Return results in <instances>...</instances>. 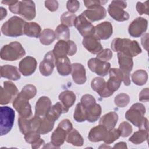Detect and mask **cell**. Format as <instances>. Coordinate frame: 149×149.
<instances>
[{
  "label": "cell",
  "mask_w": 149,
  "mask_h": 149,
  "mask_svg": "<svg viewBox=\"0 0 149 149\" xmlns=\"http://www.w3.org/2000/svg\"><path fill=\"white\" fill-rule=\"evenodd\" d=\"M111 47L115 52H120L131 57L136 56L141 52V49L137 41L129 38H114Z\"/></svg>",
  "instance_id": "1"
},
{
  "label": "cell",
  "mask_w": 149,
  "mask_h": 149,
  "mask_svg": "<svg viewBox=\"0 0 149 149\" xmlns=\"http://www.w3.org/2000/svg\"><path fill=\"white\" fill-rule=\"evenodd\" d=\"M146 108L141 103H135L125 113V118L133 125L140 128H148V119L144 117Z\"/></svg>",
  "instance_id": "2"
},
{
  "label": "cell",
  "mask_w": 149,
  "mask_h": 149,
  "mask_svg": "<svg viewBox=\"0 0 149 149\" xmlns=\"http://www.w3.org/2000/svg\"><path fill=\"white\" fill-rule=\"evenodd\" d=\"M26 23V22L23 19L13 16L2 24L1 31L6 36L19 37L24 34V29Z\"/></svg>",
  "instance_id": "3"
},
{
  "label": "cell",
  "mask_w": 149,
  "mask_h": 149,
  "mask_svg": "<svg viewBox=\"0 0 149 149\" xmlns=\"http://www.w3.org/2000/svg\"><path fill=\"white\" fill-rule=\"evenodd\" d=\"M73 129L71 122L65 119L58 124L56 129L52 132L51 136V143L55 148H59L66 140L67 135Z\"/></svg>",
  "instance_id": "4"
},
{
  "label": "cell",
  "mask_w": 149,
  "mask_h": 149,
  "mask_svg": "<svg viewBox=\"0 0 149 149\" xmlns=\"http://www.w3.org/2000/svg\"><path fill=\"white\" fill-rule=\"evenodd\" d=\"M9 10L15 14H19L27 20L34 19L36 15V5L32 1H21L9 6Z\"/></svg>",
  "instance_id": "5"
},
{
  "label": "cell",
  "mask_w": 149,
  "mask_h": 149,
  "mask_svg": "<svg viewBox=\"0 0 149 149\" xmlns=\"http://www.w3.org/2000/svg\"><path fill=\"white\" fill-rule=\"evenodd\" d=\"M25 54L26 51L22 44L17 41H13L1 48L0 57L5 61H13L20 59Z\"/></svg>",
  "instance_id": "6"
},
{
  "label": "cell",
  "mask_w": 149,
  "mask_h": 149,
  "mask_svg": "<svg viewBox=\"0 0 149 149\" xmlns=\"http://www.w3.org/2000/svg\"><path fill=\"white\" fill-rule=\"evenodd\" d=\"M14 110L8 106L0 107V132L1 136L8 133L12 129L15 120Z\"/></svg>",
  "instance_id": "7"
},
{
  "label": "cell",
  "mask_w": 149,
  "mask_h": 149,
  "mask_svg": "<svg viewBox=\"0 0 149 149\" xmlns=\"http://www.w3.org/2000/svg\"><path fill=\"white\" fill-rule=\"evenodd\" d=\"M29 97L21 91L19 93L13 101L12 105L19 113V116L24 118H31L33 117L31 105L29 102Z\"/></svg>",
  "instance_id": "8"
},
{
  "label": "cell",
  "mask_w": 149,
  "mask_h": 149,
  "mask_svg": "<svg viewBox=\"0 0 149 149\" xmlns=\"http://www.w3.org/2000/svg\"><path fill=\"white\" fill-rule=\"evenodd\" d=\"M127 6V2L124 1H112L108 6V12L115 20L124 22L129 19V13L124 10Z\"/></svg>",
  "instance_id": "9"
},
{
  "label": "cell",
  "mask_w": 149,
  "mask_h": 149,
  "mask_svg": "<svg viewBox=\"0 0 149 149\" xmlns=\"http://www.w3.org/2000/svg\"><path fill=\"white\" fill-rule=\"evenodd\" d=\"M77 51V46L72 40H59L54 46L52 52L55 59L69 56H73Z\"/></svg>",
  "instance_id": "10"
},
{
  "label": "cell",
  "mask_w": 149,
  "mask_h": 149,
  "mask_svg": "<svg viewBox=\"0 0 149 149\" xmlns=\"http://www.w3.org/2000/svg\"><path fill=\"white\" fill-rule=\"evenodd\" d=\"M18 94V89L13 82L4 81L3 87L0 88V104L6 105L13 101Z\"/></svg>",
  "instance_id": "11"
},
{
  "label": "cell",
  "mask_w": 149,
  "mask_h": 149,
  "mask_svg": "<svg viewBox=\"0 0 149 149\" xmlns=\"http://www.w3.org/2000/svg\"><path fill=\"white\" fill-rule=\"evenodd\" d=\"M117 56L119 65V69L122 71L124 76L123 81L125 86H128L130 84V73L132 71L133 66L132 57L120 52H118Z\"/></svg>",
  "instance_id": "12"
},
{
  "label": "cell",
  "mask_w": 149,
  "mask_h": 149,
  "mask_svg": "<svg viewBox=\"0 0 149 149\" xmlns=\"http://www.w3.org/2000/svg\"><path fill=\"white\" fill-rule=\"evenodd\" d=\"M87 66L91 72L102 77L108 73L111 68L110 63L101 61L97 58L90 59L87 62Z\"/></svg>",
  "instance_id": "13"
},
{
  "label": "cell",
  "mask_w": 149,
  "mask_h": 149,
  "mask_svg": "<svg viewBox=\"0 0 149 149\" xmlns=\"http://www.w3.org/2000/svg\"><path fill=\"white\" fill-rule=\"evenodd\" d=\"M74 26L83 37L94 34L95 27L81 13L76 17Z\"/></svg>",
  "instance_id": "14"
},
{
  "label": "cell",
  "mask_w": 149,
  "mask_h": 149,
  "mask_svg": "<svg viewBox=\"0 0 149 149\" xmlns=\"http://www.w3.org/2000/svg\"><path fill=\"white\" fill-rule=\"evenodd\" d=\"M148 26V21L141 17L135 19L129 24L128 31L129 34L133 37H139L144 33Z\"/></svg>",
  "instance_id": "15"
},
{
  "label": "cell",
  "mask_w": 149,
  "mask_h": 149,
  "mask_svg": "<svg viewBox=\"0 0 149 149\" xmlns=\"http://www.w3.org/2000/svg\"><path fill=\"white\" fill-rule=\"evenodd\" d=\"M55 62L56 59L52 51L47 52L39 65V70L41 74L44 76L51 75L55 66Z\"/></svg>",
  "instance_id": "16"
},
{
  "label": "cell",
  "mask_w": 149,
  "mask_h": 149,
  "mask_svg": "<svg viewBox=\"0 0 149 149\" xmlns=\"http://www.w3.org/2000/svg\"><path fill=\"white\" fill-rule=\"evenodd\" d=\"M109 79L107 82L108 88L115 92L120 87L122 81H123L124 76L122 71L118 68H111L109 70Z\"/></svg>",
  "instance_id": "17"
},
{
  "label": "cell",
  "mask_w": 149,
  "mask_h": 149,
  "mask_svg": "<svg viewBox=\"0 0 149 149\" xmlns=\"http://www.w3.org/2000/svg\"><path fill=\"white\" fill-rule=\"evenodd\" d=\"M91 87L102 98L109 97L113 94L108 88L107 82L102 77H97L93 79L91 82Z\"/></svg>",
  "instance_id": "18"
},
{
  "label": "cell",
  "mask_w": 149,
  "mask_h": 149,
  "mask_svg": "<svg viewBox=\"0 0 149 149\" xmlns=\"http://www.w3.org/2000/svg\"><path fill=\"white\" fill-rule=\"evenodd\" d=\"M82 44L87 50L93 54H98L103 49L100 40H99L94 34L84 37Z\"/></svg>",
  "instance_id": "19"
},
{
  "label": "cell",
  "mask_w": 149,
  "mask_h": 149,
  "mask_svg": "<svg viewBox=\"0 0 149 149\" xmlns=\"http://www.w3.org/2000/svg\"><path fill=\"white\" fill-rule=\"evenodd\" d=\"M81 14L91 23L104 19L107 15V11L102 6L88 8Z\"/></svg>",
  "instance_id": "20"
},
{
  "label": "cell",
  "mask_w": 149,
  "mask_h": 149,
  "mask_svg": "<svg viewBox=\"0 0 149 149\" xmlns=\"http://www.w3.org/2000/svg\"><path fill=\"white\" fill-rule=\"evenodd\" d=\"M37 62L36 59L30 56H27L20 61L19 64L20 72L23 76L31 75L36 70Z\"/></svg>",
  "instance_id": "21"
},
{
  "label": "cell",
  "mask_w": 149,
  "mask_h": 149,
  "mask_svg": "<svg viewBox=\"0 0 149 149\" xmlns=\"http://www.w3.org/2000/svg\"><path fill=\"white\" fill-rule=\"evenodd\" d=\"M112 25L109 22H104L94 28V35L99 40H107L112 35Z\"/></svg>",
  "instance_id": "22"
},
{
  "label": "cell",
  "mask_w": 149,
  "mask_h": 149,
  "mask_svg": "<svg viewBox=\"0 0 149 149\" xmlns=\"http://www.w3.org/2000/svg\"><path fill=\"white\" fill-rule=\"evenodd\" d=\"M71 73L73 80L76 84H83L86 81V69L82 64L79 63L72 64Z\"/></svg>",
  "instance_id": "23"
},
{
  "label": "cell",
  "mask_w": 149,
  "mask_h": 149,
  "mask_svg": "<svg viewBox=\"0 0 149 149\" xmlns=\"http://www.w3.org/2000/svg\"><path fill=\"white\" fill-rule=\"evenodd\" d=\"M51 108V101L47 96H42L37 100L35 107V115L40 117L45 116Z\"/></svg>",
  "instance_id": "24"
},
{
  "label": "cell",
  "mask_w": 149,
  "mask_h": 149,
  "mask_svg": "<svg viewBox=\"0 0 149 149\" xmlns=\"http://www.w3.org/2000/svg\"><path fill=\"white\" fill-rule=\"evenodd\" d=\"M108 131L104 126L99 124V125L90 129L88 135V140L91 142L104 141L107 136Z\"/></svg>",
  "instance_id": "25"
},
{
  "label": "cell",
  "mask_w": 149,
  "mask_h": 149,
  "mask_svg": "<svg viewBox=\"0 0 149 149\" xmlns=\"http://www.w3.org/2000/svg\"><path fill=\"white\" fill-rule=\"evenodd\" d=\"M1 77L6 78L10 80H17L20 79L21 75L17 67L10 65H5L1 66Z\"/></svg>",
  "instance_id": "26"
},
{
  "label": "cell",
  "mask_w": 149,
  "mask_h": 149,
  "mask_svg": "<svg viewBox=\"0 0 149 149\" xmlns=\"http://www.w3.org/2000/svg\"><path fill=\"white\" fill-rule=\"evenodd\" d=\"M55 66L58 73L61 76H68L72 72V65L68 56L56 59Z\"/></svg>",
  "instance_id": "27"
},
{
  "label": "cell",
  "mask_w": 149,
  "mask_h": 149,
  "mask_svg": "<svg viewBox=\"0 0 149 149\" xmlns=\"http://www.w3.org/2000/svg\"><path fill=\"white\" fill-rule=\"evenodd\" d=\"M118 115L115 112H109L103 115L100 121L99 124L104 126L108 130L113 129L117 123Z\"/></svg>",
  "instance_id": "28"
},
{
  "label": "cell",
  "mask_w": 149,
  "mask_h": 149,
  "mask_svg": "<svg viewBox=\"0 0 149 149\" xmlns=\"http://www.w3.org/2000/svg\"><path fill=\"white\" fill-rule=\"evenodd\" d=\"M86 108V120L89 122H94L98 120L101 114V107L96 102Z\"/></svg>",
  "instance_id": "29"
},
{
  "label": "cell",
  "mask_w": 149,
  "mask_h": 149,
  "mask_svg": "<svg viewBox=\"0 0 149 149\" xmlns=\"http://www.w3.org/2000/svg\"><path fill=\"white\" fill-rule=\"evenodd\" d=\"M25 141L31 144L33 148H38L45 144L43 139L40 137V134L36 131H30L24 135Z\"/></svg>",
  "instance_id": "30"
},
{
  "label": "cell",
  "mask_w": 149,
  "mask_h": 149,
  "mask_svg": "<svg viewBox=\"0 0 149 149\" xmlns=\"http://www.w3.org/2000/svg\"><path fill=\"white\" fill-rule=\"evenodd\" d=\"M59 100L63 106L69 110V108L74 104L76 97L75 94L70 90H65L61 92L59 95Z\"/></svg>",
  "instance_id": "31"
},
{
  "label": "cell",
  "mask_w": 149,
  "mask_h": 149,
  "mask_svg": "<svg viewBox=\"0 0 149 149\" xmlns=\"http://www.w3.org/2000/svg\"><path fill=\"white\" fill-rule=\"evenodd\" d=\"M68 111L61 102H57L51 107L50 110L45 116L50 119L55 121L59 118L62 113H66Z\"/></svg>",
  "instance_id": "32"
},
{
  "label": "cell",
  "mask_w": 149,
  "mask_h": 149,
  "mask_svg": "<svg viewBox=\"0 0 149 149\" xmlns=\"http://www.w3.org/2000/svg\"><path fill=\"white\" fill-rule=\"evenodd\" d=\"M148 129L145 127L140 128V129L134 132L133 134L129 139V141L134 144H139L148 140Z\"/></svg>",
  "instance_id": "33"
},
{
  "label": "cell",
  "mask_w": 149,
  "mask_h": 149,
  "mask_svg": "<svg viewBox=\"0 0 149 149\" xmlns=\"http://www.w3.org/2000/svg\"><path fill=\"white\" fill-rule=\"evenodd\" d=\"M41 29L40 26L36 22L26 23L24 29V34L30 37L38 38L41 34Z\"/></svg>",
  "instance_id": "34"
},
{
  "label": "cell",
  "mask_w": 149,
  "mask_h": 149,
  "mask_svg": "<svg viewBox=\"0 0 149 149\" xmlns=\"http://www.w3.org/2000/svg\"><path fill=\"white\" fill-rule=\"evenodd\" d=\"M66 142L72 144L74 146L80 147L83 145L84 140L80 133L75 129H73L67 135Z\"/></svg>",
  "instance_id": "35"
},
{
  "label": "cell",
  "mask_w": 149,
  "mask_h": 149,
  "mask_svg": "<svg viewBox=\"0 0 149 149\" xmlns=\"http://www.w3.org/2000/svg\"><path fill=\"white\" fill-rule=\"evenodd\" d=\"M39 39L42 44L45 45H50L56 39L55 31L50 29H45L41 33Z\"/></svg>",
  "instance_id": "36"
},
{
  "label": "cell",
  "mask_w": 149,
  "mask_h": 149,
  "mask_svg": "<svg viewBox=\"0 0 149 149\" xmlns=\"http://www.w3.org/2000/svg\"><path fill=\"white\" fill-rule=\"evenodd\" d=\"M55 121L50 119L46 116L42 117L37 132L41 134H45L51 132L54 126Z\"/></svg>",
  "instance_id": "37"
},
{
  "label": "cell",
  "mask_w": 149,
  "mask_h": 149,
  "mask_svg": "<svg viewBox=\"0 0 149 149\" xmlns=\"http://www.w3.org/2000/svg\"><path fill=\"white\" fill-rule=\"evenodd\" d=\"M147 79V73L143 69L137 70L132 74V80L133 82L138 86H143L145 84Z\"/></svg>",
  "instance_id": "38"
},
{
  "label": "cell",
  "mask_w": 149,
  "mask_h": 149,
  "mask_svg": "<svg viewBox=\"0 0 149 149\" xmlns=\"http://www.w3.org/2000/svg\"><path fill=\"white\" fill-rule=\"evenodd\" d=\"M56 38L59 40H69L70 38V31L68 26L61 24L57 26L55 31Z\"/></svg>",
  "instance_id": "39"
},
{
  "label": "cell",
  "mask_w": 149,
  "mask_h": 149,
  "mask_svg": "<svg viewBox=\"0 0 149 149\" xmlns=\"http://www.w3.org/2000/svg\"><path fill=\"white\" fill-rule=\"evenodd\" d=\"M73 118L77 122H83L86 120V108L81 102L78 103L76 106Z\"/></svg>",
  "instance_id": "40"
},
{
  "label": "cell",
  "mask_w": 149,
  "mask_h": 149,
  "mask_svg": "<svg viewBox=\"0 0 149 149\" xmlns=\"http://www.w3.org/2000/svg\"><path fill=\"white\" fill-rule=\"evenodd\" d=\"M31 118H24L19 116L18 119V125L19 129L21 133L24 135H25L28 132L31 131Z\"/></svg>",
  "instance_id": "41"
},
{
  "label": "cell",
  "mask_w": 149,
  "mask_h": 149,
  "mask_svg": "<svg viewBox=\"0 0 149 149\" xmlns=\"http://www.w3.org/2000/svg\"><path fill=\"white\" fill-rule=\"evenodd\" d=\"M76 17V15L73 13L65 12L61 16V22L62 24L68 27H72L74 26V22Z\"/></svg>",
  "instance_id": "42"
},
{
  "label": "cell",
  "mask_w": 149,
  "mask_h": 149,
  "mask_svg": "<svg viewBox=\"0 0 149 149\" xmlns=\"http://www.w3.org/2000/svg\"><path fill=\"white\" fill-rule=\"evenodd\" d=\"M129 102L130 97L125 93H120L118 94L114 99L115 104L119 108H123L127 106Z\"/></svg>",
  "instance_id": "43"
},
{
  "label": "cell",
  "mask_w": 149,
  "mask_h": 149,
  "mask_svg": "<svg viewBox=\"0 0 149 149\" xmlns=\"http://www.w3.org/2000/svg\"><path fill=\"white\" fill-rule=\"evenodd\" d=\"M118 129L120 132V136L123 137H126L130 136L133 130L130 124L127 122H122L119 125Z\"/></svg>",
  "instance_id": "44"
},
{
  "label": "cell",
  "mask_w": 149,
  "mask_h": 149,
  "mask_svg": "<svg viewBox=\"0 0 149 149\" xmlns=\"http://www.w3.org/2000/svg\"><path fill=\"white\" fill-rule=\"evenodd\" d=\"M120 136V134L119 130L118 129L113 128L108 131L107 136L104 141L105 142V143L107 144H109L112 143L118 139H119Z\"/></svg>",
  "instance_id": "45"
},
{
  "label": "cell",
  "mask_w": 149,
  "mask_h": 149,
  "mask_svg": "<svg viewBox=\"0 0 149 149\" xmlns=\"http://www.w3.org/2000/svg\"><path fill=\"white\" fill-rule=\"evenodd\" d=\"M21 92L30 99H31L36 95L37 89L34 85L29 84L23 87Z\"/></svg>",
  "instance_id": "46"
},
{
  "label": "cell",
  "mask_w": 149,
  "mask_h": 149,
  "mask_svg": "<svg viewBox=\"0 0 149 149\" xmlns=\"http://www.w3.org/2000/svg\"><path fill=\"white\" fill-rule=\"evenodd\" d=\"M112 57V52L109 48H105L97 54V58L101 61L107 62Z\"/></svg>",
  "instance_id": "47"
},
{
  "label": "cell",
  "mask_w": 149,
  "mask_h": 149,
  "mask_svg": "<svg viewBox=\"0 0 149 149\" xmlns=\"http://www.w3.org/2000/svg\"><path fill=\"white\" fill-rule=\"evenodd\" d=\"M136 9L137 12L140 15L146 14L147 15H148V1H146V2L142 3L141 2H137L136 4Z\"/></svg>",
  "instance_id": "48"
},
{
  "label": "cell",
  "mask_w": 149,
  "mask_h": 149,
  "mask_svg": "<svg viewBox=\"0 0 149 149\" xmlns=\"http://www.w3.org/2000/svg\"><path fill=\"white\" fill-rule=\"evenodd\" d=\"M80 8V2L76 0L68 1L66 3V8L70 13H74Z\"/></svg>",
  "instance_id": "49"
},
{
  "label": "cell",
  "mask_w": 149,
  "mask_h": 149,
  "mask_svg": "<svg viewBox=\"0 0 149 149\" xmlns=\"http://www.w3.org/2000/svg\"><path fill=\"white\" fill-rule=\"evenodd\" d=\"M80 102L84 106L88 107L96 102L94 97L90 94H85L82 96L80 100Z\"/></svg>",
  "instance_id": "50"
},
{
  "label": "cell",
  "mask_w": 149,
  "mask_h": 149,
  "mask_svg": "<svg viewBox=\"0 0 149 149\" xmlns=\"http://www.w3.org/2000/svg\"><path fill=\"white\" fill-rule=\"evenodd\" d=\"M108 1H98V0H92V1H84L83 2L85 5V6L88 9L95 6H102V5L105 4Z\"/></svg>",
  "instance_id": "51"
},
{
  "label": "cell",
  "mask_w": 149,
  "mask_h": 149,
  "mask_svg": "<svg viewBox=\"0 0 149 149\" xmlns=\"http://www.w3.org/2000/svg\"><path fill=\"white\" fill-rule=\"evenodd\" d=\"M45 6L51 12H55L58 8V2L55 0H48L44 2Z\"/></svg>",
  "instance_id": "52"
},
{
  "label": "cell",
  "mask_w": 149,
  "mask_h": 149,
  "mask_svg": "<svg viewBox=\"0 0 149 149\" xmlns=\"http://www.w3.org/2000/svg\"><path fill=\"white\" fill-rule=\"evenodd\" d=\"M148 88L143 89L139 94V101L141 102H147L149 100Z\"/></svg>",
  "instance_id": "53"
},
{
  "label": "cell",
  "mask_w": 149,
  "mask_h": 149,
  "mask_svg": "<svg viewBox=\"0 0 149 149\" xmlns=\"http://www.w3.org/2000/svg\"><path fill=\"white\" fill-rule=\"evenodd\" d=\"M148 34L146 33V34H144L141 38V44L144 48H145L147 51L148 50Z\"/></svg>",
  "instance_id": "54"
},
{
  "label": "cell",
  "mask_w": 149,
  "mask_h": 149,
  "mask_svg": "<svg viewBox=\"0 0 149 149\" xmlns=\"http://www.w3.org/2000/svg\"><path fill=\"white\" fill-rule=\"evenodd\" d=\"M113 148H127L126 143L125 142H119L116 144L114 146Z\"/></svg>",
  "instance_id": "55"
},
{
  "label": "cell",
  "mask_w": 149,
  "mask_h": 149,
  "mask_svg": "<svg viewBox=\"0 0 149 149\" xmlns=\"http://www.w3.org/2000/svg\"><path fill=\"white\" fill-rule=\"evenodd\" d=\"M0 9H1V20H3V18L5 17L7 15V11L3 7H1Z\"/></svg>",
  "instance_id": "56"
},
{
  "label": "cell",
  "mask_w": 149,
  "mask_h": 149,
  "mask_svg": "<svg viewBox=\"0 0 149 149\" xmlns=\"http://www.w3.org/2000/svg\"><path fill=\"white\" fill-rule=\"evenodd\" d=\"M17 1H2L1 2H2V3L6 5H9V6H11V5L16 3L17 2Z\"/></svg>",
  "instance_id": "57"
}]
</instances>
